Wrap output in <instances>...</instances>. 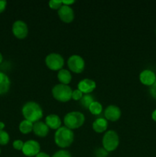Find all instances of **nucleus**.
Here are the masks:
<instances>
[{"instance_id": "nucleus-3", "label": "nucleus", "mask_w": 156, "mask_h": 157, "mask_svg": "<svg viewBox=\"0 0 156 157\" xmlns=\"http://www.w3.org/2000/svg\"><path fill=\"white\" fill-rule=\"evenodd\" d=\"M85 122V116L79 111H72L67 113L64 117V123L65 127L70 130L78 129L84 125Z\"/></svg>"}, {"instance_id": "nucleus-19", "label": "nucleus", "mask_w": 156, "mask_h": 157, "mask_svg": "<svg viewBox=\"0 0 156 157\" xmlns=\"http://www.w3.org/2000/svg\"><path fill=\"white\" fill-rule=\"evenodd\" d=\"M34 124L31 121L24 120L19 124V130L23 134H28L33 130Z\"/></svg>"}, {"instance_id": "nucleus-23", "label": "nucleus", "mask_w": 156, "mask_h": 157, "mask_svg": "<svg viewBox=\"0 0 156 157\" xmlns=\"http://www.w3.org/2000/svg\"><path fill=\"white\" fill-rule=\"evenodd\" d=\"M48 5L50 9L54 10H58L63 6V2L61 0H50L48 2Z\"/></svg>"}, {"instance_id": "nucleus-12", "label": "nucleus", "mask_w": 156, "mask_h": 157, "mask_svg": "<svg viewBox=\"0 0 156 157\" xmlns=\"http://www.w3.org/2000/svg\"><path fill=\"white\" fill-rule=\"evenodd\" d=\"M78 90H80L84 94H90L96 89V84L94 81L89 78H84L81 80L77 84Z\"/></svg>"}, {"instance_id": "nucleus-18", "label": "nucleus", "mask_w": 156, "mask_h": 157, "mask_svg": "<svg viewBox=\"0 0 156 157\" xmlns=\"http://www.w3.org/2000/svg\"><path fill=\"white\" fill-rule=\"evenodd\" d=\"M58 79L61 84L68 85L72 81V75L68 70L62 68L61 70L58 71Z\"/></svg>"}, {"instance_id": "nucleus-21", "label": "nucleus", "mask_w": 156, "mask_h": 157, "mask_svg": "<svg viewBox=\"0 0 156 157\" xmlns=\"http://www.w3.org/2000/svg\"><path fill=\"white\" fill-rule=\"evenodd\" d=\"M94 101L93 97L90 94H85L83 96L80 100V104L83 107L86 109H88L90 104Z\"/></svg>"}, {"instance_id": "nucleus-27", "label": "nucleus", "mask_w": 156, "mask_h": 157, "mask_svg": "<svg viewBox=\"0 0 156 157\" xmlns=\"http://www.w3.org/2000/svg\"><path fill=\"white\" fill-rule=\"evenodd\" d=\"M12 146H13L15 150H21L23 148V146H24V143L21 140H15L12 144Z\"/></svg>"}, {"instance_id": "nucleus-16", "label": "nucleus", "mask_w": 156, "mask_h": 157, "mask_svg": "<svg viewBox=\"0 0 156 157\" xmlns=\"http://www.w3.org/2000/svg\"><path fill=\"white\" fill-rule=\"evenodd\" d=\"M107 128H108V122L106 118L99 117L93 121V129L96 133H103L107 130Z\"/></svg>"}, {"instance_id": "nucleus-10", "label": "nucleus", "mask_w": 156, "mask_h": 157, "mask_svg": "<svg viewBox=\"0 0 156 157\" xmlns=\"http://www.w3.org/2000/svg\"><path fill=\"white\" fill-rule=\"evenodd\" d=\"M58 15L60 19L65 23H70L74 19L73 9L70 6L63 5L58 10Z\"/></svg>"}, {"instance_id": "nucleus-35", "label": "nucleus", "mask_w": 156, "mask_h": 157, "mask_svg": "<svg viewBox=\"0 0 156 157\" xmlns=\"http://www.w3.org/2000/svg\"><path fill=\"white\" fill-rule=\"evenodd\" d=\"M0 153H1V150H0Z\"/></svg>"}, {"instance_id": "nucleus-24", "label": "nucleus", "mask_w": 156, "mask_h": 157, "mask_svg": "<svg viewBox=\"0 0 156 157\" xmlns=\"http://www.w3.org/2000/svg\"><path fill=\"white\" fill-rule=\"evenodd\" d=\"M52 157H72L70 152L65 150H61L57 151Z\"/></svg>"}, {"instance_id": "nucleus-30", "label": "nucleus", "mask_w": 156, "mask_h": 157, "mask_svg": "<svg viewBox=\"0 0 156 157\" xmlns=\"http://www.w3.org/2000/svg\"><path fill=\"white\" fill-rule=\"evenodd\" d=\"M62 2H63V5H66V6H70V5H72V4H73V3L75 2V1L74 0H70V1H67V0H66V1H62Z\"/></svg>"}, {"instance_id": "nucleus-34", "label": "nucleus", "mask_w": 156, "mask_h": 157, "mask_svg": "<svg viewBox=\"0 0 156 157\" xmlns=\"http://www.w3.org/2000/svg\"><path fill=\"white\" fill-rule=\"evenodd\" d=\"M2 60H3V57H2V54L0 53V64H1V63H2Z\"/></svg>"}, {"instance_id": "nucleus-20", "label": "nucleus", "mask_w": 156, "mask_h": 157, "mask_svg": "<svg viewBox=\"0 0 156 157\" xmlns=\"http://www.w3.org/2000/svg\"><path fill=\"white\" fill-rule=\"evenodd\" d=\"M89 111L93 115H99L102 112V105L98 101H93L88 108Z\"/></svg>"}, {"instance_id": "nucleus-25", "label": "nucleus", "mask_w": 156, "mask_h": 157, "mask_svg": "<svg viewBox=\"0 0 156 157\" xmlns=\"http://www.w3.org/2000/svg\"><path fill=\"white\" fill-rule=\"evenodd\" d=\"M109 153L104 148H98L95 150L94 155L96 157H106Z\"/></svg>"}, {"instance_id": "nucleus-15", "label": "nucleus", "mask_w": 156, "mask_h": 157, "mask_svg": "<svg viewBox=\"0 0 156 157\" xmlns=\"http://www.w3.org/2000/svg\"><path fill=\"white\" fill-rule=\"evenodd\" d=\"M45 124L52 130H58L61 126V120L57 114H49L45 118Z\"/></svg>"}, {"instance_id": "nucleus-8", "label": "nucleus", "mask_w": 156, "mask_h": 157, "mask_svg": "<svg viewBox=\"0 0 156 157\" xmlns=\"http://www.w3.org/2000/svg\"><path fill=\"white\" fill-rule=\"evenodd\" d=\"M21 151L24 156L28 157H35L41 152V145L39 143L34 140H29L24 143Z\"/></svg>"}, {"instance_id": "nucleus-29", "label": "nucleus", "mask_w": 156, "mask_h": 157, "mask_svg": "<svg viewBox=\"0 0 156 157\" xmlns=\"http://www.w3.org/2000/svg\"><path fill=\"white\" fill-rule=\"evenodd\" d=\"M6 5H7V2L4 0H0V13L4 12L6 8Z\"/></svg>"}, {"instance_id": "nucleus-33", "label": "nucleus", "mask_w": 156, "mask_h": 157, "mask_svg": "<svg viewBox=\"0 0 156 157\" xmlns=\"http://www.w3.org/2000/svg\"><path fill=\"white\" fill-rule=\"evenodd\" d=\"M5 128V124L2 121H0V130H3V129Z\"/></svg>"}, {"instance_id": "nucleus-6", "label": "nucleus", "mask_w": 156, "mask_h": 157, "mask_svg": "<svg viewBox=\"0 0 156 157\" xmlns=\"http://www.w3.org/2000/svg\"><path fill=\"white\" fill-rule=\"evenodd\" d=\"M45 64L52 71H60L64 65V59L60 54L50 53L45 58Z\"/></svg>"}, {"instance_id": "nucleus-13", "label": "nucleus", "mask_w": 156, "mask_h": 157, "mask_svg": "<svg viewBox=\"0 0 156 157\" xmlns=\"http://www.w3.org/2000/svg\"><path fill=\"white\" fill-rule=\"evenodd\" d=\"M139 80L142 84L150 87L155 82L156 75L154 72L151 70L145 69V70L142 71L139 75Z\"/></svg>"}, {"instance_id": "nucleus-9", "label": "nucleus", "mask_w": 156, "mask_h": 157, "mask_svg": "<svg viewBox=\"0 0 156 157\" xmlns=\"http://www.w3.org/2000/svg\"><path fill=\"white\" fill-rule=\"evenodd\" d=\"M12 33L18 39H24L28 36V28L27 24L21 20H17L12 25Z\"/></svg>"}, {"instance_id": "nucleus-32", "label": "nucleus", "mask_w": 156, "mask_h": 157, "mask_svg": "<svg viewBox=\"0 0 156 157\" xmlns=\"http://www.w3.org/2000/svg\"><path fill=\"white\" fill-rule=\"evenodd\" d=\"M151 118L153 119V121H154L156 122V109L151 113Z\"/></svg>"}, {"instance_id": "nucleus-4", "label": "nucleus", "mask_w": 156, "mask_h": 157, "mask_svg": "<svg viewBox=\"0 0 156 157\" xmlns=\"http://www.w3.org/2000/svg\"><path fill=\"white\" fill-rule=\"evenodd\" d=\"M71 87L68 85L58 84L52 88V95L54 98L61 102H67L72 99Z\"/></svg>"}, {"instance_id": "nucleus-7", "label": "nucleus", "mask_w": 156, "mask_h": 157, "mask_svg": "<svg viewBox=\"0 0 156 157\" xmlns=\"http://www.w3.org/2000/svg\"><path fill=\"white\" fill-rule=\"evenodd\" d=\"M67 65L72 72L80 74L85 68V61L81 56L78 55H73L67 60Z\"/></svg>"}, {"instance_id": "nucleus-11", "label": "nucleus", "mask_w": 156, "mask_h": 157, "mask_svg": "<svg viewBox=\"0 0 156 157\" xmlns=\"http://www.w3.org/2000/svg\"><path fill=\"white\" fill-rule=\"evenodd\" d=\"M121 112L120 108L116 105H110L106 108L104 110V116L107 121L115 122L117 121L119 118L121 117Z\"/></svg>"}, {"instance_id": "nucleus-1", "label": "nucleus", "mask_w": 156, "mask_h": 157, "mask_svg": "<svg viewBox=\"0 0 156 157\" xmlns=\"http://www.w3.org/2000/svg\"><path fill=\"white\" fill-rule=\"evenodd\" d=\"M21 113L24 120L31 121L33 124L40 121L43 117V110L41 106L35 101H28L23 105Z\"/></svg>"}, {"instance_id": "nucleus-26", "label": "nucleus", "mask_w": 156, "mask_h": 157, "mask_svg": "<svg viewBox=\"0 0 156 157\" xmlns=\"http://www.w3.org/2000/svg\"><path fill=\"white\" fill-rule=\"evenodd\" d=\"M83 96H84V94L78 89H76L72 92V99L74 101H80Z\"/></svg>"}, {"instance_id": "nucleus-31", "label": "nucleus", "mask_w": 156, "mask_h": 157, "mask_svg": "<svg viewBox=\"0 0 156 157\" xmlns=\"http://www.w3.org/2000/svg\"><path fill=\"white\" fill-rule=\"evenodd\" d=\"M35 157H50L47 153H44V152H40L38 155Z\"/></svg>"}, {"instance_id": "nucleus-2", "label": "nucleus", "mask_w": 156, "mask_h": 157, "mask_svg": "<svg viewBox=\"0 0 156 157\" xmlns=\"http://www.w3.org/2000/svg\"><path fill=\"white\" fill-rule=\"evenodd\" d=\"M74 133L73 130L67 127H61L56 130L54 134V141L57 146L62 149L69 147L73 142Z\"/></svg>"}, {"instance_id": "nucleus-5", "label": "nucleus", "mask_w": 156, "mask_h": 157, "mask_svg": "<svg viewBox=\"0 0 156 157\" xmlns=\"http://www.w3.org/2000/svg\"><path fill=\"white\" fill-rule=\"evenodd\" d=\"M102 147L108 153L113 152L117 149L119 144V137L118 133L114 130H108L102 136Z\"/></svg>"}, {"instance_id": "nucleus-17", "label": "nucleus", "mask_w": 156, "mask_h": 157, "mask_svg": "<svg viewBox=\"0 0 156 157\" xmlns=\"http://www.w3.org/2000/svg\"><path fill=\"white\" fill-rule=\"evenodd\" d=\"M11 81L9 77L3 72H0V95L5 94L9 90Z\"/></svg>"}, {"instance_id": "nucleus-22", "label": "nucleus", "mask_w": 156, "mask_h": 157, "mask_svg": "<svg viewBox=\"0 0 156 157\" xmlns=\"http://www.w3.org/2000/svg\"><path fill=\"white\" fill-rule=\"evenodd\" d=\"M9 133L5 130H0V145H6L9 142Z\"/></svg>"}, {"instance_id": "nucleus-14", "label": "nucleus", "mask_w": 156, "mask_h": 157, "mask_svg": "<svg viewBox=\"0 0 156 157\" xmlns=\"http://www.w3.org/2000/svg\"><path fill=\"white\" fill-rule=\"evenodd\" d=\"M32 131L39 137H45L49 133V127L46 125L45 123L42 121H38L34 124Z\"/></svg>"}, {"instance_id": "nucleus-28", "label": "nucleus", "mask_w": 156, "mask_h": 157, "mask_svg": "<svg viewBox=\"0 0 156 157\" xmlns=\"http://www.w3.org/2000/svg\"><path fill=\"white\" fill-rule=\"evenodd\" d=\"M149 93L151 96L156 100V81L152 85L149 87Z\"/></svg>"}]
</instances>
